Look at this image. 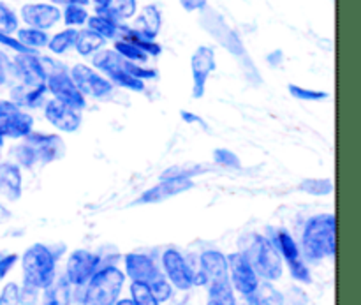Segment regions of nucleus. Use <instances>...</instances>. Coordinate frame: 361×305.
<instances>
[{"mask_svg": "<svg viewBox=\"0 0 361 305\" xmlns=\"http://www.w3.org/2000/svg\"><path fill=\"white\" fill-rule=\"evenodd\" d=\"M18 30V16L7 4L0 2V32L13 34Z\"/></svg>", "mask_w": 361, "mask_h": 305, "instance_id": "obj_36", "label": "nucleus"}, {"mask_svg": "<svg viewBox=\"0 0 361 305\" xmlns=\"http://www.w3.org/2000/svg\"><path fill=\"white\" fill-rule=\"evenodd\" d=\"M18 285L9 282V285L4 286L2 293H0V305H20V297H18Z\"/></svg>", "mask_w": 361, "mask_h": 305, "instance_id": "obj_40", "label": "nucleus"}, {"mask_svg": "<svg viewBox=\"0 0 361 305\" xmlns=\"http://www.w3.org/2000/svg\"><path fill=\"white\" fill-rule=\"evenodd\" d=\"M182 119L185 120V122H189V124H192V122H200V124H203V120H201L200 116L190 115V113H187V112H182Z\"/></svg>", "mask_w": 361, "mask_h": 305, "instance_id": "obj_48", "label": "nucleus"}, {"mask_svg": "<svg viewBox=\"0 0 361 305\" xmlns=\"http://www.w3.org/2000/svg\"><path fill=\"white\" fill-rule=\"evenodd\" d=\"M162 265H164V272L168 275L169 282L175 285L178 289H189L196 285V274L187 265V261L183 260L178 251H166L164 256H162Z\"/></svg>", "mask_w": 361, "mask_h": 305, "instance_id": "obj_13", "label": "nucleus"}, {"mask_svg": "<svg viewBox=\"0 0 361 305\" xmlns=\"http://www.w3.org/2000/svg\"><path fill=\"white\" fill-rule=\"evenodd\" d=\"M11 219V212L7 210L4 205H0V225H4V222H7Z\"/></svg>", "mask_w": 361, "mask_h": 305, "instance_id": "obj_47", "label": "nucleus"}, {"mask_svg": "<svg viewBox=\"0 0 361 305\" xmlns=\"http://www.w3.org/2000/svg\"><path fill=\"white\" fill-rule=\"evenodd\" d=\"M118 34L122 35L123 41H129L133 42L134 46H137L140 49H143L148 56H157L162 53V48L159 42H155V39H147L145 35H141L140 32H136L134 28H127L120 25L118 28Z\"/></svg>", "mask_w": 361, "mask_h": 305, "instance_id": "obj_26", "label": "nucleus"}, {"mask_svg": "<svg viewBox=\"0 0 361 305\" xmlns=\"http://www.w3.org/2000/svg\"><path fill=\"white\" fill-rule=\"evenodd\" d=\"M126 270L127 275L133 279L134 282H148L159 274L157 267H155L154 260L147 254H140V253H130L126 256Z\"/></svg>", "mask_w": 361, "mask_h": 305, "instance_id": "obj_20", "label": "nucleus"}, {"mask_svg": "<svg viewBox=\"0 0 361 305\" xmlns=\"http://www.w3.org/2000/svg\"><path fill=\"white\" fill-rule=\"evenodd\" d=\"M37 295H39V289L35 288V286L28 285V282H23V288H20V292H18L20 304L23 305H34L37 302Z\"/></svg>", "mask_w": 361, "mask_h": 305, "instance_id": "obj_41", "label": "nucleus"}, {"mask_svg": "<svg viewBox=\"0 0 361 305\" xmlns=\"http://www.w3.org/2000/svg\"><path fill=\"white\" fill-rule=\"evenodd\" d=\"M288 90L293 97L302 99V101H323V99H328L326 92L309 90V88H302L298 85H289Z\"/></svg>", "mask_w": 361, "mask_h": 305, "instance_id": "obj_38", "label": "nucleus"}, {"mask_svg": "<svg viewBox=\"0 0 361 305\" xmlns=\"http://www.w3.org/2000/svg\"><path fill=\"white\" fill-rule=\"evenodd\" d=\"M123 282H126V275L116 267L97 270L88 281L83 305H115L118 295L122 293Z\"/></svg>", "mask_w": 361, "mask_h": 305, "instance_id": "obj_5", "label": "nucleus"}, {"mask_svg": "<svg viewBox=\"0 0 361 305\" xmlns=\"http://www.w3.org/2000/svg\"><path fill=\"white\" fill-rule=\"evenodd\" d=\"M214 159L217 165L221 166H226V168H240V159L236 157L233 152L226 150V148H217V150L214 152Z\"/></svg>", "mask_w": 361, "mask_h": 305, "instance_id": "obj_39", "label": "nucleus"}, {"mask_svg": "<svg viewBox=\"0 0 361 305\" xmlns=\"http://www.w3.org/2000/svg\"><path fill=\"white\" fill-rule=\"evenodd\" d=\"M2 145H4V140H2V138H0V150H2Z\"/></svg>", "mask_w": 361, "mask_h": 305, "instance_id": "obj_53", "label": "nucleus"}, {"mask_svg": "<svg viewBox=\"0 0 361 305\" xmlns=\"http://www.w3.org/2000/svg\"><path fill=\"white\" fill-rule=\"evenodd\" d=\"M55 6H87L90 0H49Z\"/></svg>", "mask_w": 361, "mask_h": 305, "instance_id": "obj_45", "label": "nucleus"}, {"mask_svg": "<svg viewBox=\"0 0 361 305\" xmlns=\"http://www.w3.org/2000/svg\"><path fill=\"white\" fill-rule=\"evenodd\" d=\"M194 187L192 179H183V177H171V179H162L161 184L148 189L136 200L137 205H150V203H161V201L169 200V198L182 194L185 191H190Z\"/></svg>", "mask_w": 361, "mask_h": 305, "instance_id": "obj_15", "label": "nucleus"}, {"mask_svg": "<svg viewBox=\"0 0 361 305\" xmlns=\"http://www.w3.org/2000/svg\"><path fill=\"white\" fill-rule=\"evenodd\" d=\"M21 20L32 28L39 30H49L62 20V11L55 4H25L21 7Z\"/></svg>", "mask_w": 361, "mask_h": 305, "instance_id": "obj_12", "label": "nucleus"}, {"mask_svg": "<svg viewBox=\"0 0 361 305\" xmlns=\"http://www.w3.org/2000/svg\"><path fill=\"white\" fill-rule=\"evenodd\" d=\"M162 27V16L157 6H145L141 13L137 14L136 21H134V30L140 32L147 39H155L161 32Z\"/></svg>", "mask_w": 361, "mask_h": 305, "instance_id": "obj_22", "label": "nucleus"}, {"mask_svg": "<svg viewBox=\"0 0 361 305\" xmlns=\"http://www.w3.org/2000/svg\"><path fill=\"white\" fill-rule=\"evenodd\" d=\"M277 249L281 251L282 256L286 258L289 265V270H291V275L300 282H310V274H309V268L305 267L303 263L302 256H300V251L296 247L295 240L293 237H289L286 232H281L277 235Z\"/></svg>", "mask_w": 361, "mask_h": 305, "instance_id": "obj_17", "label": "nucleus"}, {"mask_svg": "<svg viewBox=\"0 0 361 305\" xmlns=\"http://www.w3.org/2000/svg\"><path fill=\"white\" fill-rule=\"evenodd\" d=\"M87 25L90 30H94L101 37L115 39L118 35L120 20L115 16V13L111 11V6H109L106 9H95L94 16H88Z\"/></svg>", "mask_w": 361, "mask_h": 305, "instance_id": "obj_21", "label": "nucleus"}, {"mask_svg": "<svg viewBox=\"0 0 361 305\" xmlns=\"http://www.w3.org/2000/svg\"><path fill=\"white\" fill-rule=\"evenodd\" d=\"M192 71V95L196 99L203 97L207 90V81L215 71V52L210 46H200L190 59Z\"/></svg>", "mask_w": 361, "mask_h": 305, "instance_id": "obj_10", "label": "nucleus"}, {"mask_svg": "<svg viewBox=\"0 0 361 305\" xmlns=\"http://www.w3.org/2000/svg\"><path fill=\"white\" fill-rule=\"evenodd\" d=\"M0 194H4L11 201L20 200L21 172L16 165H9V162L0 165Z\"/></svg>", "mask_w": 361, "mask_h": 305, "instance_id": "obj_23", "label": "nucleus"}, {"mask_svg": "<svg viewBox=\"0 0 361 305\" xmlns=\"http://www.w3.org/2000/svg\"><path fill=\"white\" fill-rule=\"evenodd\" d=\"M335 215L323 214L310 219L303 232V249L310 260H323L335 256Z\"/></svg>", "mask_w": 361, "mask_h": 305, "instance_id": "obj_2", "label": "nucleus"}, {"mask_svg": "<svg viewBox=\"0 0 361 305\" xmlns=\"http://www.w3.org/2000/svg\"><path fill=\"white\" fill-rule=\"evenodd\" d=\"M106 44V39L101 37L99 34H95L90 28H83V30L76 32V39H74V48L80 53L81 56H90L94 53H97L99 49H102V46Z\"/></svg>", "mask_w": 361, "mask_h": 305, "instance_id": "obj_25", "label": "nucleus"}, {"mask_svg": "<svg viewBox=\"0 0 361 305\" xmlns=\"http://www.w3.org/2000/svg\"><path fill=\"white\" fill-rule=\"evenodd\" d=\"M148 288H150L152 295L155 297V300H157L159 304L168 302L173 295L171 285H169V281L162 274L155 275V277L148 282Z\"/></svg>", "mask_w": 361, "mask_h": 305, "instance_id": "obj_33", "label": "nucleus"}, {"mask_svg": "<svg viewBox=\"0 0 361 305\" xmlns=\"http://www.w3.org/2000/svg\"><path fill=\"white\" fill-rule=\"evenodd\" d=\"M63 23L71 28L81 27V25L87 23L88 20V11L83 6H66L62 13Z\"/></svg>", "mask_w": 361, "mask_h": 305, "instance_id": "obj_34", "label": "nucleus"}, {"mask_svg": "<svg viewBox=\"0 0 361 305\" xmlns=\"http://www.w3.org/2000/svg\"><path fill=\"white\" fill-rule=\"evenodd\" d=\"M242 254L257 277H263L264 281H279L282 277L281 254L277 247L264 237L250 235L249 244Z\"/></svg>", "mask_w": 361, "mask_h": 305, "instance_id": "obj_3", "label": "nucleus"}, {"mask_svg": "<svg viewBox=\"0 0 361 305\" xmlns=\"http://www.w3.org/2000/svg\"><path fill=\"white\" fill-rule=\"evenodd\" d=\"M25 282L35 286L37 289H46L55 281V256L42 244H34L28 247L21 260Z\"/></svg>", "mask_w": 361, "mask_h": 305, "instance_id": "obj_4", "label": "nucleus"}, {"mask_svg": "<svg viewBox=\"0 0 361 305\" xmlns=\"http://www.w3.org/2000/svg\"><path fill=\"white\" fill-rule=\"evenodd\" d=\"M207 305H219V304H217V302H214V300H210V302H208Z\"/></svg>", "mask_w": 361, "mask_h": 305, "instance_id": "obj_52", "label": "nucleus"}, {"mask_svg": "<svg viewBox=\"0 0 361 305\" xmlns=\"http://www.w3.org/2000/svg\"><path fill=\"white\" fill-rule=\"evenodd\" d=\"M115 305H134V302L129 299H123V300H116Z\"/></svg>", "mask_w": 361, "mask_h": 305, "instance_id": "obj_51", "label": "nucleus"}, {"mask_svg": "<svg viewBox=\"0 0 361 305\" xmlns=\"http://www.w3.org/2000/svg\"><path fill=\"white\" fill-rule=\"evenodd\" d=\"M0 44H4V46H7V48L14 49V52H16V53H28V52H32V49L25 48V46L21 44V42L18 41L16 37H13V35H11V34H4V32H0Z\"/></svg>", "mask_w": 361, "mask_h": 305, "instance_id": "obj_42", "label": "nucleus"}, {"mask_svg": "<svg viewBox=\"0 0 361 305\" xmlns=\"http://www.w3.org/2000/svg\"><path fill=\"white\" fill-rule=\"evenodd\" d=\"M76 32H78L76 28L67 27L66 30L59 32V34H55L53 37H49L48 41L49 52L55 53V55H62V53H66L67 49L73 48L74 39H76Z\"/></svg>", "mask_w": 361, "mask_h": 305, "instance_id": "obj_30", "label": "nucleus"}, {"mask_svg": "<svg viewBox=\"0 0 361 305\" xmlns=\"http://www.w3.org/2000/svg\"><path fill=\"white\" fill-rule=\"evenodd\" d=\"M32 126H34V119L28 113L16 108L14 112L0 116V138L2 140H6V138H11V140L25 138L32 133Z\"/></svg>", "mask_w": 361, "mask_h": 305, "instance_id": "obj_19", "label": "nucleus"}, {"mask_svg": "<svg viewBox=\"0 0 361 305\" xmlns=\"http://www.w3.org/2000/svg\"><path fill=\"white\" fill-rule=\"evenodd\" d=\"M90 2L95 4V9H106L113 4V0H90Z\"/></svg>", "mask_w": 361, "mask_h": 305, "instance_id": "obj_49", "label": "nucleus"}, {"mask_svg": "<svg viewBox=\"0 0 361 305\" xmlns=\"http://www.w3.org/2000/svg\"><path fill=\"white\" fill-rule=\"evenodd\" d=\"M25 145L30 150L32 159L41 165L56 161L66 154V145L56 134H42V133H30L25 136Z\"/></svg>", "mask_w": 361, "mask_h": 305, "instance_id": "obj_9", "label": "nucleus"}, {"mask_svg": "<svg viewBox=\"0 0 361 305\" xmlns=\"http://www.w3.org/2000/svg\"><path fill=\"white\" fill-rule=\"evenodd\" d=\"M46 88L55 95V99L66 102L71 108L83 109L87 106L85 95L78 90L71 74L63 67H59V69L48 74V78H46Z\"/></svg>", "mask_w": 361, "mask_h": 305, "instance_id": "obj_8", "label": "nucleus"}, {"mask_svg": "<svg viewBox=\"0 0 361 305\" xmlns=\"http://www.w3.org/2000/svg\"><path fill=\"white\" fill-rule=\"evenodd\" d=\"M92 64L99 73L111 81V85H118L133 92L145 90V81L129 74V71L126 69V59L120 56L115 49H99L97 53H94Z\"/></svg>", "mask_w": 361, "mask_h": 305, "instance_id": "obj_6", "label": "nucleus"}, {"mask_svg": "<svg viewBox=\"0 0 361 305\" xmlns=\"http://www.w3.org/2000/svg\"><path fill=\"white\" fill-rule=\"evenodd\" d=\"M130 295H133L134 305H161L155 300V297L152 295L150 288L145 282H134L130 285Z\"/></svg>", "mask_w": 361, "mask_h": 305, "instance_id": "obj_35", "label": "nucleus"}, {"mask_svg": "<svg viewBox=\"0 0 361 305\" xmlns=\"http://www.w3.org/2000/svg\"><path fill=\"white\" fill-rule=\"evenodd\" d=\"M71 78H73L74 85L78 87V90L85 95V97H94V99H102L106 95H109L113 92V85L108 78L102 76L101 73H97L92 67L85 66V64H76V66L71 69Z\"/></svg>", "mask_w": 361, "mask_h": 305, "instance_id": "obj_7", "label": "nucleus"}, {"mask_svg": "<svg viewBox=\"0 0 361 305\" xmlns=\"http://www.w3.org/2000/svg\"><path fill=\"white\" fill-rule=\"evenodd\" d=\"M16 108H18V106L14 104V102L0 101V116L7 115V113H11V112H14V109H16Z\"/></svg>", "mask_w": 361, "mask_h": 305, "instance_id": "obj_46", "label": "nucleus"}, {"mask_svg": "<svg viewBox=\"0 0 361 305\" xmlns=\"http://www.w3.org/2000/svg\"><path fill=\"white\" fill-rule=\"evenodd\" d=\"M18 261V254H0V279L6 277Z\"/></svg>", "mask_w": 361, "mask_h": 305, "instance_id": "obj_43", "label": "nucleus"}, {"mask_svg": "<svg viewBox=\"0 0 361 305\" xmlns=\"http://www.w3.org/2000/svg\"><path fill=\"white\" fill-rule=\"evenodd\" d=\"M16 32H18V34H16L18 41H20L21 44L25 46V48L32 49V52H35V49L48 46L49 37H48V34H46L44 30L27 27V28H18Z\"/></svg>", "mask_w": 361, "mask_h": 305, "instance_id": "obj_29", "label": "nucleus"}, {"mask_svg": "<svg viewBox=\"0 0 361 305\" xmlns=\"http://www.w3.org/2000/svg\"><path fill=\"white\" fill-rule=\"evenodd\" d=\"M115 49L116 53H118L120 56H123L126 60H129V62H136V64H143L147 62L150 56L147 55V53L143 52V49H140L137 46H134L133 42L129 41H123V39H118V41H115Z\"/></svg>", "mask_w": 361, "mask_h": 305, "instance_id": "obj_31", "label": "nucleus"}, {"mask_svg": "<svg viewBox=\"0 0 361 305\" xmlns=\"http://www.w3.org/2000/svg\"><path fill=\"white\" fill-rule=\"evenodd\" d=\"M254 305H284V295L270 285V281L261 282L249 297Z\"/></svg>", "mask_w": 361, "mask_h": 305, "instance_id": "obj_28", "label": "nucleus"}, {"mask_svg": "<svg viewBox=\"0 0 361 305\" xmlns=\"http://www.w3.org/2000/svg\"><path fill=\"white\" fill-rule=\"evenodd\" d=\"M7 80V73H6V66H4V56L0 55V85L6 83Z\"/></svg>", "mask_w": 361, "mask_h": 305, "instance_id": "obj_50", "label": "nucleus"}, {"mask_svg": "<svg viewBox=\"0 0 361 305\" xmlns=\"http://www.w3.org/2000/svg\"><path fill=\"white\" fill-rule=\"evenodd\" d=\"M44 115L46 120H48L55 129L62 131V133H74V131L80 129L81 126L80 109L71 108L69 104L59 101V99H51V101L46 104Z\"/></svg>", "mask_w": 361, "mask_h": 305, "instance_id": "obj_16", "label": "nucleus"}, {"mask_svg": "<svg viewBox=\"0 0 361 305\" xmlns=\"http://www.w3.org/2000/svg\"><path fill=\"white\" fill-rule=\"evenodd\" d=\"M99 267V256L97 254L90 253V251L78 249L67 260L66 268V279L69 285L74 286H83L90 281L92 275L97 272Z\"/></svg>", "mask_w": 361, "mask_h": 305, "instance_id": "obj_11", "label": "nucleus"}, {"mask_svg": "<svg viewBox=\"0 0 361 305\" xmlns=\"http://www.w3.org/2000/svg\"><path fill=\"white\" fill-rule=\"evenodd\" d=\"M201 274L204 285H208L210 300L219 305H236L233 295L231 282H229L228 260L219 251H207L201 256Z\"/></svg>", "mask_w": 361, "mask_h": 305, "instance_id": "obj_1", "label": "nucleus"}, {"mask_svg": "<svg viewBox=\"0 0 361 305\" xmlns=\"http://www.w3.org/2000/svg\"><path fill=\"white\" fill-rule=\"evenodd\" d=\"M180 4H182L183 9L192 13V11H203L207 7L208 0H180Z\"/></svg>", "mask_w": 361, "mask_h": 305, "instance_id": "obj_44", "label": "nucleus"}, {"mask_svg": "<svg viewBox=\"0 0 361 305\" xmlns=\"http://www.w3.org/2000/svg\"><path fill=\"white\" fill-rule=\"evenodd\" d=\"M14 64L25 83H46V59L37 56L35 52L18 53Z\"/></svg>", "mask_w": 361, "mask_h": 305, "instance_id": "obj_18", "label": "nucleus"}, {"mask_svg": "<svg viewBox=\"0 0 361 305\" xmlns=\"http://www.w3.org/2000/svg\"><path fill=\"white\" fill-rule=\"evenodd\" d=\"M226 260H228V270L231 274V282L235 285V288L242 295H252L254 289L259 285V281H257L256 272L252 270V267L245 260V256L242 253H235L229 258H226Z\"/></svg>", "mask_w": 361, "mask_h": 305, "instance_id": "obj_14", "label": "nucleus"}, {"mask_svg": "<svg viewBox=\"0 0 361 305\" xmlns=\"http://www.w3.org/2000/svg\"><path fill=\"white\" fill-rule=\"evenodd\" d=\"M300 191L312 196H328L334 191V184L328 179H305L300 184Z\"/></svg>", "mask_w": 361, "mask_h": 305, "instance_id": "obj_32", "label": "nucleus"}, {"mask_svg": "<svg viewBox=\"0 0 361 305\" xmlns=\"http://www.w3.org/2000/svg\"><path fill=\"white\" fill-rule=\"evenodd\" d=\"M111 11L120 21L130 20L137 11V0H113Z\"/></svg>", "mask_w": 361, "mask_h": 305, "instance_id": "obj_37", "label": "nucleus"}, {"mask_svg": "<svg viewBox=\"0 0 361 305\" xmlns=\"http://www.w3.org/2000/svg\"><path fill=\"white\" fill-rule=\"evenodd\" d=\"M71 302V285L66 277L53 281L46 288L42 305H69Z\"/></svg>", "mask_w": 361, "mask_h": 305, "instance_id": "obj_27", "label": "nucleus"}, {"mask_svg": "<svg viewBox=\"0 0 361 305\" xmlns=\"http://www.w3.org/2000/svg\"><path fill=\"white\" fill-rule=\"evenodd\" d=\"M46 90H48L46 83H25L23 81L11 90V99L18 108H21V106L32 108V106H37L41 102Z\"/></svg>", "mask_w": 361, "mask_h": 305, "instance_id": "obj_24", "label": "nucleus"}]
</instances>
